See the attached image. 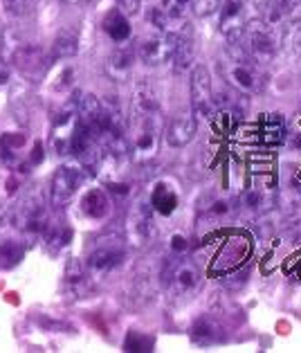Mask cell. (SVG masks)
<instances>
[{"label":"cell","mask_w":301,"mask_h":353,"mask_svg":"<svg viewBox=\"0 0 301 353\" xmlns=\"http://www.w3.org/2000/svg\"><path fill=\"white\" fill-rule=\"evenodd\" d=\"M128 135V149L135 162H151L156 158L160 146V124L158 117H142L133 115L131 133Z\"/></svg>","instance_id":"obj_1"},{"label":"cell","mask_w":301,"mask_h":353,"mask_svg":"<svg viewBox=\"0 0 301 353\" xmlns=\"http://www.w3.org/2000/svg\"><path fill=\"white\" fill-rule=\"evenodd\" d=\"M126 259V248L119 239H101L90 250L88 259H85V270L92 279H104L110 272H115Z\"/></svg>","instance_id":"obj_2"},{"label":"cell","mask_w":301,"mask_h":353,"mask_svg":"<svg viewBox=\"0 0 301 353\" xmlns=\"http://www.w3.org/2000/svg\"><path fill=\"white\" fill-rule=\"evenodd\" d=\"M165 286L171 301H187L200 286V270L189 259H174L165 270Z\"/></svg>","instance_id":"obj_3"},{"label":"cell","mask_w":301,"mask_h":353,"mask_svg":"<svg viewBox=\"0 0 301 353\" xmlns=\"http://www.w3.org/2000/svg\"><path fill=\"white\" fill-rule=\"evenodd\" d=\"M243 46L254 63H268L277 54L279 41L272 25L254 19L243 25Z\"/></svg>","instance_id":"obj_4"},{"label":"cell","mask_w":301,"mask_h":353,"mask_svg":"<svg viewBox=\"0 0 301 353\" xmlns=\"http://www.w3.org/2000/svg\"><path fill=\"white\" fill-rule=\"evenodd\" d=\"M85 180V169L81 165H63L54 171L50 183V205L54 210H63L79 192Z\"/></svg>","instance_id":"obj_5"},{"label":"cell","mask_w":301,"mask_h":353,"mask_svg":"<svg viewBox=\"0 0 301 353\" xmlns=\"http://www.w3.org/2000/svg\"><path fill=\"white\" fill-rule=\"evenodd\" d=\"M176 41H178V32H158L151 34L140 41V46L135 48V54L140 57V61L144 65L158 68L171 63V57H174L176 50Z\"/></svg>","instance_id":"obj_6"},{"label":"cell","mask_w":301,"mask_h":353,"mask_svg":"<svg viewBox=\"0 0 301 353\" xmlns=\"http://www.w3.org/2000/svg\"><path fill=\"white\" fill-rule=\"evenodd\" d=\"M189 88H191V113L205 119H214L216 106H214V85H211V74L207 68L194 65Z\"/></svg>","instance_id":"obj_7"},{"label":"cell","mask_w":301,"mask_h":353,"mask_svg":"<svg viewBox=\"0 0 301 353\" xmlns=\"http://www.w3.org/2000/svg\"><path fill=\"white\" fill-rule=\"evenodd\" d=\"M156 236L153 225V208L149 201H137L126 219V239L133 248H144Z\"/></svg>","instance_id":"obj_8"},{"label":"cell","mask_w":301,"mask_h":353,"mask_svg":"<svg viewBox=\"0 0 301 353\" xmlns=\"http://www.w3.org/2000/svg\"><path fill=\"white\" fill-rule=\"evenodd\" d=\"M79 99V97H76ZM76 99L70 101L61 113L56 115L54 124H52V133H50V146L56 156H70L72 149V140L76 133V126H79V113H76Z\"/></svg>","instance_id":"obj_9"},{"label":"cell","mask_w":301,"mask_h":353,"mask_svg":"<svg viewBox=\"0 0 301 353\" xmlns=\"http://www.w3.org/2000/svg\"><path fill=\"white\" fill-rule=\"evenodd\" d=\"M227 81L238 92H259L263 88V74L259 72V63L254 61H234L229 59L225 65Z\"/></svg>","instance_id":"obj_10"},{"label":"cell","mask_w":301,"mask_h":353,"mask_svg":"<svg viewBox=\"0 0 301 353\" xmlns=\"http://www.w3.org/2000/svg\"><path fill=\"white\" fill-rule=\"evenodd\" d=\"M198 133V122L194 113H178L171 122L167 124L165 140L174 149H183L189 142H194V137Z\"/></svg>","instance_id":"obj_11"},{"label":"cell","mask_w":301,"mask_h":353,"mask_svg":"<svg viewBox=\"0 0 301 353\" xmlns=\"http://www.w3.org/2000/svg\"><path fill=\"white\" fill-rule=\"evenodd\" d=\"M191 342L196 347H214V344H220L225 340V329L222 324L211 315H200L198 320L191 324Z\"/></svg>","instance_id":"obj_12"},{"label":"cell","mask_w":301,"mask_h":353,"mask_svg":"<svg viewBox=\"0 0 301 353\" xmlns=\"http://www.w3.org/2000/svg\"><path fill=\"white\" fill-rule=\"evenodd\" d=\"M14 65L16 70H21V74L30 77L34 81L45 68V59H43V50L37 46H23L14 52Z\"/></svg>","instance_id":"obj_13"},{"label":"cell","mask_w":301,"mask_h":353,"mask_svg":"<svg viewBox=\"0 0 301 353\" xmlns=\"http://www.w3.org/2000/svg\"><path fill=\"white\" fill-rule=\"evenodd\" d=\"M90 286V277L88 270L79 259H70L65 263V272H63V290L68 297H83L85 290Z\"/></svg>","instance_id":"obj_14"},{"label":"cell","mask_w":301,"mask_h":353,"mask_svg":"<svg viewBox=\"0 0 301 353\" xmlns=\"http://www.w3.org/2000/svg\"><path fill=\"white\" fill-rule=\"evenodd\" d=\"M135 48L128 46V43H119V48H115V52L108 57L106 61V72L113 77V79L122 81L131 74L133 65H135Z\"/></svg>","instance_id":"obj_15"},{"label":"cell","mask_w":301,"mask_h":353,"mask_svg":"<svg viewBox=\"0 0 301 353\" xmlns=\"http://www.w3.org/2000/svg\"><path fill=\"white\" fill-rule=\"evenodd\" d=\"M133 115L142 117H158L160 115V97L158 90L151 83H137L133 92Z\"/></svg>","instance_id":"obj_16"},{"label":"cell","mask_w":301,"mask_h":353,"mask_svg":"<svg viewBox=\"0 0 301 353\" xmlns=\"http://www.w3.org/2000/svg\"><path fill=\"white\" fill-rule=\"evenodd\" d=\"M220 32L229 34L236 30H243V16H245V0H222L220 7Z\"/></svg>","instance_id":"obj_17"},{"label":"cell","mask_w":301,"mask_h":353,"mask_svg":"<svg viewBox=\"0 0 301 353\" xmlns=\"http://www.w3.org/2000/svg\"><path fill=\"white\" fill-rule=\"evenodd\" d=\"M149 203L153 212H158L160 216H171L178 208V192L169 183H158L153 187Z\"/></svg>","instance_id":"obj_18"},{"label":"cell","mask_w":301,"mask_h":353,"mask_svg":"<svg viewBox=\"0 0 301 353\" xmlns=\"http://www.w3.org/2000/svg\"><path fill=\"white\" fill-rule=\"evenodd\" d=\"M194 37L189 28L185 25L183 30L178 32V41H176V50H174V57H171V63H174L176 72H185L189 65L194 63Z\"/></svg>","instance_id":"obj_19"},{"label":"cell","mask_w":301,"mask_h":353,"mask_svg":"<svg viewBox=\"0 0 301 353\" xmlns=\"http://www.w3.org/2000/svg\"><path fill=\"white\" fill-rule=\"evenodd\" d=\"M81 210H83L85 216H90L94 221H101V219H106L108 212H110V198L104 189H99V187L88 189L83 196V201H81Z\"/></svg>","instance_id":"obj_20"},{"label":"cell","mask_w":301,"mask_h":353,"mask_svg":"<svg viewBox=\"0 0 301 353\" xmlns=\"http://www.w3.org/2000/svg\"><path fill=\"white\" fill-rule=\"evenodd\" d=\"M25 144H28V137L25 133H5L3 140H0V158L7 167H16L23 158Z\"/></svg>","instance_id":"obj_21"},{"label":"cell","mask_w":301,"mask_h":353,"mask_svg":"<svg viewBox=\"0 0 301 353\" xmlns=\"http://www.w3.org/2000/svg\"><path fill=\"white\" fill-rule=\"evenodd\" d=\"M104 32L110 37V41L126 43L131 39V23H128V16L119 10H110L104 19Z\"/></svg>","instance_id":"obj_22"},{"label":"cell","mask_w":301,"mask_h":353,"mask_svg":"<svg viewBox=\"0 0 301 353\" xmlns=\"http://www.w3.org/2000/svg\"><path fill=\"white\" fill-rule=\"evenodd\" d=\"M43 239H45V243H48L50 250H54V252H59V250L65 248L68 243H70L72 232H70V228H68L65 223H61V221H48L45 230H43Z\"/></svg>","instance_id":"obj_23"},{"label":"cell","mask_w":301,"mask_h":353,"mask_svg":"<svg viewBox=\"0 0 301 353\" xmlns=\"http://www.w3.org/2000/svg\"><path fill=\"white\" fill-rule=\"evenodd\" d=\"M286 137V122L279 113H268V117L263 119V131L261 140L265 144H279Z\"/></svg>","instance_id":"obj_24"},{"label":"cell","mask_w":301,"mask_h":353,"mask_svg":"<svg viewBox=\"0 0 301 353\" xmlns=\"http://www.w3.org/2000/svg\"><path fill=\"white\" fill-rule=\"evenodd\" d=\"M254 7H256L259 19L263 23L272 25V28H277V25H281V21L286 19V12H283V7H281V0H254Z\"/></svg>","instance_id":"obj_25"},{"label":"cell","mask_w":301,"mask_h":353,"mask_svg":"<svg viewBox=\"0 0 301 353\" xmlns=\"http://www.w3.org/2000/svg\"><path fill=\"white\" fill-rule=\"evenodd\" d=\"M23 254H25V248L19 241H3V243H0V268L10 270L14 265H19Z\"/></svg>","instance_id":"obj_26"},{"label":"cell","mask_w":301,"mask_h":353,"mask_svg":"<svg viewBox=\"0 0 301 353\" xmlns=\"http://www.w3.org/2000/svg\"><path fill=\"white\" fill-rule=\"evenodd\" d=\"M76 48H79V43H76V37L72 32H59V37L54 39V46H52V57L54 59H70L76 54Z\"/></svg>","instance_id":"obj_27"},{"label":"cell","mask_w":301,"mask_h":353,"mask_svg":"<svg viewBox=\"0 0 301 353\" xmlns=\"http://www.w3.org/2000/svg\"><path fill=\"white\" fill-rule=\"evenodd\" d=\"M194 0H162V10H165L171 19L176 21H185L187 10L191 7Z\"/></svg>","instance_id":"obj_28"},{"label":"cell","mask_w":301,"mask_h":353,"mask_svg":"<svg viewBox=\"0 0 301 353\" xmlns=\"http://www.w3.org/2000/svg\"><path fill=\"white\" fill-rule=\"evenodd\" d=\"M283 43H286L290 50L301 48V19L286 25V30H283Z\"/></svg>","instance_id":"obj_29"},{"label":"cell","mask_w":301,"mask_h":353,"mask_svg":"<svg viewBox=\"0 0 301 353\" xmlns=\"http://www.w3.org/2000/svg\"><path fill=\"white\" fill-rule=\"evenodd\" d=\"M222 0H194V12L198 16H211L214 12H218Z\"/></svg>","instance_id":"obj_30"},{"label":"cell","mask_w":301,"mask_h":353,"mask_svg":"<svg viewBox=\"0 0 301 353\" xmlns=\"http://www.w3.org/2000/svg\"><path fill=\"white\" fill-rule=\"evenodd\" d=\"M117 10L124 12L126 16H135L142 10V0H117Z\"/></svg>","instance_id":"obj_31"},{"label":"cell","mask_w":301,"mask_h":353,"mask_svg":"<svg viewBox=\"0 0 301 353\" xmlns=\"http://www.w3.org/2000/svg\"><path fill=\"white\" fill-rule=\"evenodd\" d=\"M171 250H174L176 254H183V252H187V250H189V241L185 236L176 234L174 239H171Z\"/></svg>","instance_id":"obj_32"},{"label":"cell","mask_w":301,"mask_h":353,"mask_svg":"<svg viewBox=\"0 0 301 353\" xmlns=\"http://www.w3.org/2000/svg\"><path fill=\"white\" fill-rule=\"evenodd\" d=\"M63 3H68V5H76V3H81V0H63Z\"/></svg>","instance_id":"obj_33"}]
</instances>
